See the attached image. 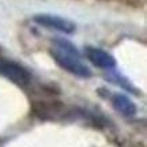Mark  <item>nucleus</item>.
<instances>
[{
	"mask_svg": "<svg viewBox=\"0 0 147 147\" xmlns=\"http://www.w3.org/2000/svg\"><path fill=\"white\" fill-rule=\"evenodd\" d=\"M51 52L59 67L71 72L72 75H76L80 78H89L91 75L89 67L83 63V60L80 57L78 49L67 40L56 38L53 41V48Z\"/></svg>",
	"mask_w": 147,
	"mask_h": 147,
	"instance_id": "1",
	"label": "nucleus"
},
{
	"mask_svg": "<svg viewBox=\"0 0 147 147\" xmlns=\"http://www.w3.org/2000/svg\"><path fill=\"white\" fill-rule=\"evenodd\" d=\"M34 22L41 25L48 29H55L57 32L65 33V34H72L76 29V25L72 21H69L67 18L59 15H52V14H40L34 16Z\"/></svg>",
	"mask_w": 147,
	"mask_h": 147,
	"instance_id": "2",
	"label": "nucleus"
},
{
	"mask_svg": "<svg viewBox=\"0 0 147 147\" xmlns=\"http://www.w3.org/2000/svg\"><path fill=\"white\" fill-rule=\"evenodd\" d=\"M0 74L7 79H10L11 82L21 84V86H25L30 82L29 71L15 61H11V60L0 59Z\"/></svg>",
	"mask_w": 147,
	"mask_h": 147,
	"instance_id": "3",
	"label": "nucleus"
},
{
	"mask_svg": "<svg viewBox=\"0 0 147 147\" xmlns=\"http://www.w3.org/2000/svg\"><path fill=\"white\" fill-rule=\"evenodd\" d=\"M86 57L89 59L90 63H93L98 68L109 69V68H113L116 65L115 57L112 55H109L108 52L100 49V48L87 47L86 48Z\"/></svg>",
	"mask_w": 147,
	"mask_h": 147,
	"instance_id": "4",
	"label": "nucleus"
},
{
	"mask_svg": "<svg viewBox=\"0 0 147 147\" xmlns=\"http://www.w3.org/2000/svg\"><path fill=\"white\" fill-rule=\"evenodd\" d=\"M112 104L116 110H119L121 115L127 117H132L136 115V106L127 95L124 94H113L112 97Z\"/></svg>",
	"mask_w": 147,
	"mask_h": 147,
	"instance_id": "5",
	"label": "nucleus"
}]
</instances>
